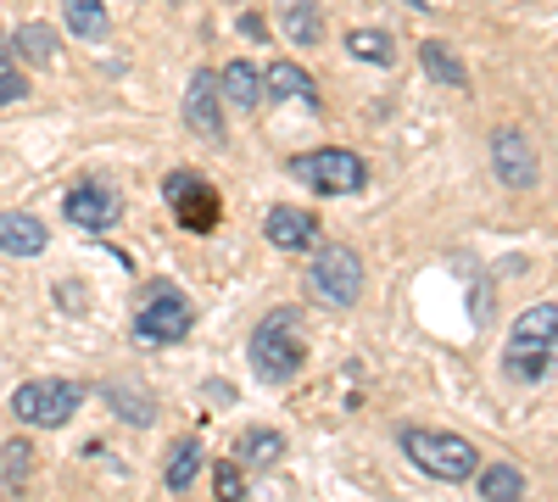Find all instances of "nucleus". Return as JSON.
Segmentation results:
<instances>
[{"label": "nucleus", "mask_w": 558, "mask_h": 502, "mask_svg": "<svg viewBox=\"0 0 558 502\" xmlns=\"http://www.w3.org/2000/svg\"><path fill=\"white\" fill-rule=\"evenodd\" d=\"M241 34H246V39H263L268 28H263V17H257V12H246V17H241Z\"/></svg>", "instance_id": "28"}, {"label": "nucleus", "mask_w": 558, "mask_h": 502, "mask_svg": "<svg viewBox=\"0 0 558 502\" xmlns=\"http://www.w3.org/2000/svg\"><path fill=\"white\" fill-rule=\"evenodd\" d=\"M492 168L508 191H536L542 179V162H536V146L525 140L520 128H497L492 134Z\"/></svg>", "instance_id": "11"}, {"label": "nucleus", "mask_w": 558, "mask_h": 502, "mask_svg": "<svg viewBox=\"0 0 558 502\" xmlns=\"http://www.w3.org/2000/svg\"><path fill=\"white\" fill-rule=\"evenodd\" d=\"M28 96V78L12 68V57H0V107H17Z\"/></svg>", "instance_id": "26"}, {"label": "nucleus", "mask_w": 558, "mask_h": 502, "mask_svg": "<svg viewBox=\"0 0 558 502\" xmlns=\"http://www.w3.org/2000/svg\"><path fill=\"white\" fill-rule=\"evenodd\" d=\"M196 469H202V446L184 441V446H173V458H168V469H162V486H168V491H191Z\"/></svg>", "instance_id": "25"}, {"label": "nucleus", "mask_w": 558, "mask_h": 502, "mask_svg": "<svg viewBox=\"0 0 558 502\" xmlns=\"http://www.w3.org/2000/svg\"><path fill=\"white\" fill-rule=\"evenodd\" d=\"M307 363V335L296 307H274L263 325L252 330V369L263 385H291Z\"/></svg>", "instance_id": "2"}, {"label": "nucleus", "mask_w": 558, "mask_h": 502, "mask_svg": "<svg viewBox=\"0 0 558 502\" xmlns=\"http://www.w3.org/2000/svg\"><path fill=\"white\" fill-rule=\"evenodd\" d=\"M263 235H268L279 252H313V241H318V218H313L307 207H268Z\"/></svg>", "instance_id": "12"}, {"label": "nucleus", "mask_w": 558, "mask_h": 502, "mask_svg": "<svg viewBox=\"0 0 558 502\" xmlns=\"http://www.w3.org/2000/svg\"><path fill=\"white\" fill-rule=\"evenodd\" d=\"M475 475H481V497H497V502L525 497V475L514 464H492V469H475Z\"/></svg>", "instance_id": "24"}, {"label": "nucleus", "mask_w": 558, "mask_h": 502, "mask_svg": "<svg viewBox=\"0 0 558 502\" xmlns=\"http://www.w3.org/2000/svg\"><path fill=\"white\" fill-rule=\"evenodd\" d=\"M291 173L302 185H313L318 196H352L368 185V168L357 151H341V146H324V151H302L291 157Z\"/></svg>", "instance_id": "7"}, {"label": "nucleus", "mask_w": 558, "mask_h": 502, "mask_svg": "<svg viewBox=\"0 0 558 502\" xmlns=\"http://www.w3.org/2000/svg\"><path fill=\"white\" fill-rule=\"evenodd\" d=\"M347 51H352L357 62H368V68H391V62H397V39H391L386 28H352V34H347Z\"/></svg>", "instance_id": "19"}, {"label": "nucleus", "mask_w": 558, "mask_h": 502, "mask_svg": "<svg viewBox=\"0 0 558 502\" xmlns=\"http://www.w3.org/2000/svg\"><path fill=\"white\" fill-rule=\"evenodd\" d=\"M263 96H279V101H302V107H318V89L313 78L296 68V62H274L263 73Z\"/></svg>", "instance_id": "16"}, {"label": "nucleus", "mask_w": 558, "mask_h": 502, "mask_svg": "<svg viewBox=\"0 0 558 502\" xmlns=\"http://www.w3.org/2000/svg\"><path fill=\"white\" fill-rule=\"evenodd\" d=\"M62 212H68L73 230H84V235H107L112 223L123 218V196H118L112 185H101V179H84V185L68 191Z\"/></svg>", "instance_id": "9"}, {"label": "nucleus", "mask_w": 558, "mask_h": 502, "mask_svg": "<svg viewBox=\"0 0 558 502\" xmlns=\"http://www.w3.org/2000/svg\"><path fill=\"white\" fill-rule=\"evenodd\" d=\"M274 12H279V28H286V39L296 45V51H318L324 12L313 7V0H274Z\"/></svg>", "instance_id": "13"}, {"label": "nucleus", "mask_w": 558, "mask_h": 502, "mask_svg": "<svg viewBox=\"0 0 558 502\" xmlns=\"http://www.w3.org/2000/svg\"><path fill=\"white\" fill-rule=\"evenodd\" d=\"M553 346H558V307L553 302H536L514 318L508 330V346H502V375L520 380V385H536L553 375Z\"/></svg>", "instance_id": "1"}, {"label": "nucleus", "mask_w": 558, "mask_h": 502, "mask_svg": "<svg viewBox=\"0 0 558 502\" xmlns=\"http://www.w3.org/2000/svg\"><path fill=\"white\" fill-rule=\"evenodd\" d=\"M307 296L324 307H357L363 296V262L352 246H324L307 268Z\"/></svg>", "instance_id": "8"}, {"label": "nucleus", "mask_w": 558, "mask_h": 502, "mask_svg": "<svg viewBox=\"0 0 558 502\" xmlns=\"http://www.w3.org/2000/svg\"><path fill=\"white\" fill-rule=\"evenodd\" d=\"M107 402H112V414L123 419V425H140L146 430L151 419H157V402H151V391H129V385H107Z\"/></svg>", "instance_id": "22"}, {"label": "nucleus", "mask_w": 558, "mask_h": 502, "mask_svg": "<svg viewBox=\"0 0 558 502\" xmlns=\"http://www.w3.org/2000/svg\"><path fill=\"white\" fill-rule=\"evenodd\" d=\"M162 201L173 207L179 230H191V235H213L218 218H223L218 191L207 185V173H196V168H173V173L162 179Z\"/></svg>", "instance_id": "5"}, {"label": "nucleus", "mask_w": 558, "mask_h": 502, "mask_svg": "<svg viewBox=\"0 0 558 502\" xmlns=\"http://www.w3.org/2000/svg\"><path fill=\"white\" fill-rule=\"evenodd\" d=\"M45 223L34 212H0V252L7 257H39L45 252Z\"/></svg>", "instance_id": "14"}, {"label": "nucleus", "mask_w": 558, "mask_h": 502, "mask_svg": "<svg viewBox=\"0 0 558 502\" xmlns=\"http://www.w3.org/2000/svg\"><path fill=\"white\" fill-rule=\"evenodd\" d=\"M78 407H84V385H73V380H28L12 391V414L28 430H62Z\"/></svg>", "instance_id": "6"}, {"label": "nucleus", "mask_w": 558, "mask_h": 502, "mask_svg": "<svg viewBox=\"0 0 558 502\" xmlns=\"http://www.w3.org/2000/svg\"><path fill=\"white\" fill-rule=\"evenodd\" d=\"M184 128H191L196 140H213V146L229 140V128H223V96H218V73L213 68H196L191 73V89H184Z\"/></svg>", "instance_id": "10"}, {"label": "nucleus", "mask_w": 558, "mask_h": 502, "mask_svg": "<svg viewBox=\"0 0 558 502\" xmlns=\"http://www.w3.org/2000/svg\"><path fill=\"white\" fill-rule=\"evenodd\" d=\"M62 23L78 34V39H107L112 34V17L101 0H62Z\"/></svg>", "instance_id": "18"}, {"label": "nucleus", "mask_w": 558, "mask_h": 502, "mask_svg": "<svg viewBox=\"0 0 558 502\" xmlns=\"http://www.w3.org/2000/svg\"><path fill=\"white\" fill-rule=\"evenodd\" d=\"M408 7H413V12H430V0H408Z\"/></svg>", "instance_id": "29"}, {"label": "nucleus", "mask_w": 558, "mask_h": 502, "mask_svg": "<svg viewBox=\"0 0 558 502\" xmlns=\"http://www.w3.org/2000/svg\"><path fill=\"white\" fill-rule=\"evenodd\" d=\"M418 62H425V73L436 84H452V89H470V68H463V57L452 51L447 39H425L418 45Z\"/></svg>", "instance_id": "17"}, {"label": "nucleus", "mask_w": 558, "mask_h": 502, "mask_svg": "<svg viewBox=\"0 0 558 502\" xmlns=\"http://www.w3.org/2000/svg\"><path fill=\"white\" fill-rule=\"evenodd\" d=\"M12 51L28 62V68H51L57 62V28H45V23H23L17 39H12Z\"/></svg>", "instance_id": "20"}, {"label": "nucleus", "mask_w": 558, "mask_h": 502, "mask_svg": "<svg viewBox=\"0 0 558 502\" xmlns=\"http://www.w3.org/2000/svg\"><path fill=\"white\" fill-rule=\"evenodd\" d=\"M34 475V446L28 441H7L0 446V497H17Z\"/></svg>", "instance_id": "21"}, {"label": "nucleus", "mask_w": 558, "mask_h": 502, "mask_svg": "<svg viewBox=\"0 0 558 502\" xmlns=\"http://www.w3.org/2000/svg\"><path fill=\"white\" fill-rule=\"evenodd\" d=\"M235 452H241V464L268 469V464H279V452H286V436H279V430H246Z\"/></svg>", "instance_id": "23"}, {"label": "nucleus", "mask_w": 558, "mask_h": 502, "mask_svg": "<svg viewBox=\"0 0 558 502\" xmlns=\"http://www.w3.org/2000/svg\"><path fill=\"white\" fill-rule=\"evenodd\" d=\"M218 96L235 107V112H257V101H263V73H257L252 62H229V68L218 73Z\"/></svg>", "instance_id": "15"}, {"label": "nucleus", "mask_w": 558, "mask_h": 502, "mask_svg": "<svg viewBox=\"0 0 558 502\" xmlns=\"http://www.w3.org/2000/svg\"><path fill=\"white\" fill-rule=\"evenodd\" d=\"M402 452L413 458V469H425L430 480H447V486L475 480V469H481V452L463 441V436H447V430H418V425H408V430H402Z\"/></svg>", "instance_id": "4"}, {"label": "nucleus", "mask_w": 558, "mask_h": 502, "mask_svg": "<svg viewBox=\"0 0 558 502\" xmlns=\"http://www.w3.org/2000/svg\"><path fill=\"white\" fill-rule=\"evenodd\" d=\"M213 491H218V497H246L241 464H218V469H213Z\"/></svg>", "instance_id": "27"}, {"label": "nucleus", "mask_w": 558, "mask_h": 502, "mask_svg": "<svg viewBox=\"0 0 558 502\" xmlns=\"http://www.w3.org/2000/svg\"><path fill=\"white\" fill-rule=\"evenodd\" d=\"M196 330V307L173 280H146L134 302V341L140 346H179Z\"/></svg>", "instance_id": "3"}]
</instances>
